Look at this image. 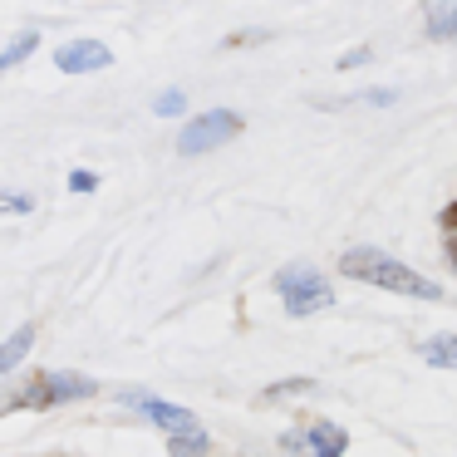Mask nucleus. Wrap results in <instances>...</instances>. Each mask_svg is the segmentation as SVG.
<instances>
[{
    "mask_svg": "<svg viewBox=\"0 0 457 457\" xmlns=\"http://www.w3.org/2000/svg\"><path fill=\"white\" fill-rule=\"evenodd\" d=\"M369 60V50H354V54H345V60H339V70H354V64H364Z\"/></svg>",
    "mask_w": 457,
    "mask_h": 457,
    "instance_id": "nucleus-17",
    "label": "nucleus"
},
{
    "mask_svg": "<svg viewBox=\"0 0 457 457\" xmlns=\"http://www.w3.org/2000/svg\"><path fill=\"white\" fill-rule=\"evenodd\" d=\"M94 394V378H79V374H40L25 394L11 398V408H50L60 398H84Z\"/></svg>",
    "mask_w": 457,
    "mask_h": 457,
    "instance_id": "nucleus-4",
    "label": "nucleus"
},
{
    "mask_svg": "<svg viewBox=\"0 0 457 457\" xmlns=\"http://www.w3.org/2000/svg\"><path fill=\"white\" fill-rule=\"evenodd\" d=\"M339 270L354 280H369V286H384V290H398V295H413V300H437V286L423 280L413 266L394 261L388 251H374V246H354L339 256Z\"/></svg>",
    "mask_w": 457,
    "mask_h": 457,
    "instance_id": "nucleus-1",
    "label": "nucleus"
},
{
    "mask_svg": "<svg viewBox=\"0 0 457 457\" xmlns=\"http://www.w3.org/2000/svg\"><path fill=\"white\" fill-rule=\"evenodd\" d=\"M423 11L433 40H457V0H423Z\"/></svg>",
    "mask_w": 457,
    "mask_h": 457,
    "instance_id": "nucleus-7",
    "label": "nucleus"
},
{
    "mask_svg": "<svg viewBox=\"0 0 457 457\" xmlns=\"http://www.w3.org/2000/svg\"><path fill=\"white\" fill-rule=\"evenodd\" d=\"M447 251H453V266H457V237H453V241H447Z\"/></svg>",
    "mask_w": 457,
    "mask_h": 457,
    "instance_id": "nucleus-19",
    "label": "nucleus"
},
{
    "mask_svg": "<svg viewBox=\"0 0 457 457\" xmlns=\"http://www.w3.org/2000/svg\"><path fill=\"white\" fill-rule=\"evenodd\" d=\"M35 45H40V30H25V35H15V40H11V50L0 54V64H5V70H15V64H21L25 54L35 50Z\"/></svg>",
    "mask_w": 457,
    "mask_h": 457,
    "instance_id": "nucleus-11",
    "label": "nucleus"
},
{
    "mask_svg": "<svg viewBox=\"0 0 457 457\" xmlns=\"http://www.w3.org/2000/svg\"><path fill=\"white\" fill-rule=\"evenodd\" d=\"M123 403H133L143 418H153V423H162L172 437H182V433H202L197 428V418L187 413V408H178V403H168V398H153V394H143V388H123Z\"/></svg>",
    "mask_w": 457,
    "mask_h": 457,
    "instance_id": "nucleus-5",
    "label": "nucleus"
},
{
    "mask_svg": "<svg viewBox=\"0 0 457 457\" xmlns=\"http://www.w3.org/2000/svg\"><path fill=\"white\" fill-rule=\"evenodd\" d=\"M172 457H202V447H207V433H182V437H172Z\"/></svg>",
    "mask_w": 457,
    "mask_h": 457,
    "instance_id": "nucleus-12",
    "label": "nucleus"
},
{
    "mask_svg": "<svg viewBox=\"0 0 457 457\" xmlns=\"http://www.w3.org/2000/svg\"><path fill=\"white\" fill-rule=\"evenodd\" d=\"M423 359H428L433 369H453V364H457V339H453V335L428 339V345H423Z\"/></svg>",
    "mask_w": 457,
    "mask_h": 457,
    "instance_id": "nucleus-10",
    "label": "nucleus"
},
{
    "mask_svg": "<svg viewBox=\"0 0 457 457\" xmlns=\"http://www.w3.org/2000/svg\"><path fill=\"white\" fill-rule=\"evenodd\" d=\"M305 388H315L310 378H290V384H276V388H266V398H286V394H305Z\"/></svg>",
    "mask_w": 457,
    "mask_h": 457,
    "instance_id": "nucleus-14",
    "label": "nucleus"
},
{
    "mask_svg": "<svg viewBox=\"0 0 457 457\" xmlns=\"http://www.w3.org/2000/svg\"><path fill=\"white\" fill-rule=\"evenodd\" d=\"M443 221H447V227H453V231H457V202H453V207L443 212Z\"/></svg>",
    "mask_w": 457,
    "mask_h": 457,
    "instance_id": "nucleus-18",
    "label": "nucleus"
},
{
    "mask_svg": "<svg viewBox=\"0 0 457 457\" xmlns=\"http://www.w3.org/2000/svg\"><path fill=\"white\" fill-rule=\"evenodd\" d=\"M5 207H11V212H30V202H25L21 192H5Z\"/></svg>",
    "mask_w": 457,
    "mask_h": 457,
    "instance_id": "nucleus-16",
    "label": "nucleus"
},
{
    "mask_svg": "<svg viewBox=\"0 0 457 457\" xmlns=\"http://www.w3.org/2000/svg\"><path fill=\"white\" fill-rule=\"evenodd\" d=\"M30 339H35V329H30V325H21L11 339H5V349H0V374H11V369L21 364V354L30 349Z\"/></svg>",
    "mask_w": 457,
    "mask_h": 457,
    "instance_id": "nucleus-9",
    "label": "nucleus"
},
{
    "mask_svg": "<svg viewBox=\"0 0 457 457\" xmlns=\"http://www.w3.org/2000/svg\"><path fill=\"white\" fill-rule=\"evenodd\" d=\"M54 64H60L64 74H94V70H109L113 54H109V45H99V40H70L54 54Z\"/></svg>",
    "mask_w": 457,
    "mask_h": 457,
    "instance_id": "nucleus-6",
    "label": "nucleus"
},
{
    "mask_svg": "<svg viewBox=\"0 0 457 457\" xmlns=\"http://www.w3.org/2000/svg\"><path fill=\"white\" fill-rule=\"evenodd\" d=\"M182 109H187V99H182L178 89H172V94H162V99H158V113H162V119H172V113H182Z\"/></svg>",
    "mask_w": 457,
    "mask_h": 457,
    "instance_id": "nucleus-13",
    "label": "nucleus"
},
{
    "mask_svg": "<svg viewBox=\"0 0 457 457\" xmlns=\"http://www.w3.org/2000/svg\"><path fill=\"white\" fill-rule=\"evenodd\" d=\"M310 443H315V457H339V453H345V443H349V437L339 433L335 423H315V433H310Z\"/></svg>",
    "mask_w": 457,
    "mask_h": 457,
    "instance_id": "nucleus-8",
    "label": "nucleus"
},
{
    "mask_svg": "<svg viewBox=\"0 0 457 457\" xmlns=\"http://www.w3.org/2000/svg\"><path fill=\"white\" fill-rule=\"evenodd\" d=\"M237 133H241V113H231V109L197 113V119L178 133V153L197 158V153H212V148H221V143H231Z\"/></svg>",
    "mask_w": 457,
    "mask_h": 457,
    "instance_id": "nucleus-3",
    "label": "nucleus"
},
{
    "mask_svg": "<svg viewBox=\"0 0 457 457\" xmlns=\"http://www.w3.org/2000/svg\"><path fill=\"white\" fill-rule=\"evenodd\" d=\"M70 187H74V192H94V187H99V178H94V172H74Z\"/></svg>",
    "mask_w": 457,
    "mask_h": 457,
    "instance_id": "nucleus-15",
    "label": "nucleus"
},
{
    "mask_svg": "<svg viewBox=\"0 0 457 457\" xmlns=\"http://www.w3.org/2000/svg\"><path fill=\"white\" fill-rule=\"evenodd\" d=\"M276 290H280V300H286L290 315H315V310H325L329 300H335L329 280L320 276L315 266H286L276 276Z\"/></svg>",
    "mask_w": 457,
    "mask_h": 457,
    "instance_id": "nucleus-2",
    "label": "nucleus"
}]
</instances>
